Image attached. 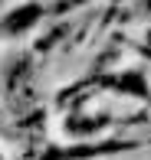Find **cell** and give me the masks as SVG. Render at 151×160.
<instances>
[{"label": "cell", "instance_id": "obj_1", "mask_svg": "<svg viewBox=\"0 0 151 160\" xmlns=\"http://www.w3.org/2000/svg\"><path fill=\"white\" fill-rule=\"evenodd\" d=\"M36 20H40V7H23V10H17V13L3 23V30L17 33V30H26L30 23H36Z\"/></svg>", "mask_w": 151, "mask_h": 160}]
</instances>
